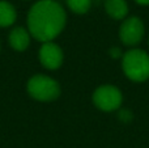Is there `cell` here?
Returning <instances> with one entry per match:
<instances>
[{
  "label": "cell",
  "mask_w": 149,
  "mask_h": 148,
  "mask_svg": "<svg viewBox=\"0 0 149 148\" xmlns=\"http://www.w3.org/2000/svg\"><path fill=\"white\" fill-rule=\"evenodd\" d=\"M29 31L41 42H51L65 25V12L54 0H41L30 8L28 15Z\"/></svg>",
  "instance_id": "6da1fadb"
},
{
  "label": "cell",
  "mask_w": 149,
  "mask_h": 148,
  "mask_svg": "<svg viewBox=\"0 0 149 148\" xmlns=\"http://www.w3.org/2000/svg\"><path fill=\"white\" fill-rule=\"evenodd\" d=\"M30 43V34L24 28H16L9 34V45L16 51H24Z\"/></svg>",
  "instance_id": "52a82bcc"
},
{
  "label": "cell",
  "mask_w": 149,
  "mask_h": 148,
  "mask_svg": "<svg viewBox=\"0 0 149 148\" xmlns=\"http://www.w3.org/2000/svg\"><path fill=\"white\" fill-rule=\"evenodd\" d=\"M122 93L113 85H102L94 92L93 101L95 106L105 112H113L122 105Z\"/></svg>",
  "instance_id": "277c9868"
},
{
  "label": "cell",
  "mask_w": 149,
  "mask_h": 148,
  "mask_svg": "<svg viewBox=\"0 0 149 148\" xmlns=\"http://www.w3.org/2000/svg\"><path fill=\"white\" fill-rule=\"evenodd\" d=\"M67 4L70 9L74 13H86L89 10L90 5H92V0H67Z\"/></svg>",
  "instance_id": "30bf717a"
},
{
  "label": "cell",
  "mask_w": 149,
  "mask_h": 148,
  "mask_svg": "<svg viewBox=\"0 0 149 148\" xmlns=\"http://www.w3.org/2000/svg\"><path fill=\"white\" fill-rule=\"evenodd\" d=\"M106 12L114 20H122L128 13V5L126 0H105Z\"/></svg>",
  "instance_id": "ba28073f"
},
{
  "label": "cell",
  "mask_w": 149,
  "mask_h": 148,
  "mask_svg": "<svg viewBox=\"0 0 149 148\" xmlns=\"http://www.w3.org/2000/svg\"><path fill=\"white\" fill-rule=\"evenodd\" d=\"M119 36L124 45L127 46H135L144 37V25L141 20L137 17L127 18L120 26Z\"/></svg>",
  "instance_id": "5b68a950"
},
{
  "label": "cell",
  "mask_w": 149,
  "mask_h": 148,
  "mask_svg": "<svg viewBox=\"0 0 149 148\" xmlns=\"http://www.w3.org/2000/svg\"><path fill=\"white\" fill-rule=\"evenodd\" d=\"M119 52H120V50H119V49H114L113 50V55H114V57H119Z\"/></svg>",
  "instance_id": "4fadbf2b"
},
{
  "label": "cell",
  "mask_w": 149,
  "mask_h": 148,
  "mask_svg": "<svg viewBox=\"0 0 149 148\" xmlns=\"http://www.w3.org/2000/svg\"><path fill=\"white\" fill-rule=\"evenodd\" d=\"M28 92L39 101H52L60 94V87L54 79L45 75H36L29 80Z\"/></svg>",
  "instance_id": "3957f363"
},
{
  "label": "cell",
  "mask_w": 149,
  "mask_h": 148,
  "mask_svg": "<svg viewBox=\"0 0 149 148\" xmlns=\"http://www.w3.org/2000/svg\"><path fill=\"white\" fill-rule=\"evenodd\" d=\"M39 60L49 70H56L63 63V51L54 42H45L39 50Z\"/></svg>",
  "instance_id": "8992f818"
},
{
  "label": "cell",
  "mask_w": 149,
  "mask_h": 148,
  "mask_svg": "<svg viewBox=\"0 0 149 148\" xmlns=\"http://www.w3.org/2000/svg\"><path fill=\"white\" fill-rule=\"evenodd\" d=\"M92 1H95V3H100L101 0H92Z\"/></svg>",
  "instance_id": "5bb4252c"
},
{
  "label": "cell",
  "mask_w": 149,
  "mask_h": 148,
  "mask_svg": "<svg viewBox=\"0 0 149 148\" xmlns=\"http://www.w3.org/2000/svg\"><path fill=\"white\" fill-rule=\"evenodd\" d=\"M16 9L12 4L8 1H3L0 0V26L5 28V26L12 25L16 21Z\"/></svg>",
  "instance_id": "9c48e42d"
},
{
  "label": "cell",
  "mask_w": 149,
  "mask_h": 148,
  "mask_svg": "<svg viewBox=\"0 0 149 148\" xmlns=\"http://www.w3.org/2000/svg\"><path fill=\"white\" fill-rule=\"evenodd\" d=\"M123 71L134 81H144L149 77V55L143 50H130L123 55Z\"/></svg>",
  "instance_id": "7a4b0ae2"
},
{
  "label": "cell",
  "mask_w": 149,
  "mask_h": 148,
  "mask_svg": "<svg viewBox=\"0 0 149 148\" xmlns=\"http://www.w3.org/2000/svg\"><path fill=\"white\" fill-rule=\"evenodd\" d=\"M137 4H141V5H148L149 4V0H135Z\"/></svg>",
  "instance_id": "7c38bea8"
},
{
  "label": "cell",
  "mask_w": 149,
  "mask_h": 148,
  "mask_svg": "<svg viewBox=\"0 0 149 148\" xmlns=\"http://www.w3.org/2000/svg\"><path fill=\"white\" fill-rule=\"evenodd\" d=\"M119 118H120L123 122H130V121L132 119V114L128 110H122V112L119 113Z\"/></svg>",
  "instance_id": "8fae6325"
}]
</instances>
